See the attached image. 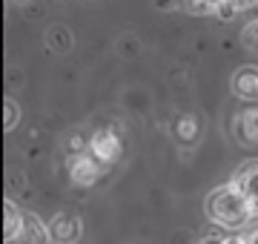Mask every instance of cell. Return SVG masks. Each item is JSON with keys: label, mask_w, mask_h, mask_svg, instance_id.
Wrapping results in <instances>:
<instances>
[{"label": "cell", "mask_w": 258, "mask_h": 244, "mask_svg": "<svg viewBox=\"0 0 258 244\" xmlns=\"http://www.w3.org/2000/svg\"><path fill=\"white\" fill-rule=\"evenodd\" d=\"M204 213H207V218H210L215 227H221V230H230V233H235V230H241V227H247L249 221H252V207H249V201L244 198V193H241L235 184H221V187H215L210 193V196L204 198Z\"/></svg>", "instance_id": "obj_1"}, {"label": "cell", "mask_w": 258, "mask_h": 244, "mask_svg": "<svg viewBox=\"0 0 258 244\" xmlns=\"http://www.w3.org/2000/svg\"><path fill=\"white\" fill-rule=\"evenodd\" d=\"M103 167L106 164H101L89 150L78 152V155H69V161H66V172H69V181L75 187H92L95 181L101 178Z\"/></svg>", "instance_id": "obj_2"}, {"label": "cell", "mask_w": 258, "mask_h": 244, "mask_svg": "<svg viewBox=\"0 0 258 244\" xmlns=\"http://www.w3.org/2000/svg\"><path fill=\"white\" fill-rule=\"evenodd\" d=\"M89 152H92L95 158L101 161V164H115L120 158V152H123V141H120V135L112 127H101V130L92 132V138H89Z\"/></svg>", "instance_id": "obj_3"}, {"label": "cell", "mask_w": 258, "mask_h": 244, "mask_svg": "<svg viewBox=\"0 0 258 244\" xmlns=\"http://www.w3.org/2000/svg\"><path fill=\"white\" fill-rule=\"evenodd\" d=\"M232 184L244 193V198H247L249 207H252V216L258 218V161H247L244 167L235 169Z\"/></svg>", "instance_id": "obj_4"}, {"label": "cell", "mask_w": 258, "mask_h": 244, "mask_svg": "<svg viewBox=\"0 0 258 244\" xmlns=\"http://www.w3.org/2000/svg\"><path fill=\"white\" fill-rule=\"evenodd\" d=\"M49 230H52V238L60 244H75L78 238H81L83 233V224L78 216H69V213H57V216H52V221H49Z\"/></svg>", "instance_id": "obj_5"}, {"label": "cell", "mask_w": 258, "mask_h": 244, "mask_svg": "<svg viewBox=\"0 0 258 244\" xmlns=\"http://www.w3.org/2000/svg\"><path fill=\"white\" fill-rule=\"evenodd\" d=\"M232 130H235V141L238 144H244V147H258V106H249V109L235 115Z\"/></svg>", "instance_id": "obj_6"}, {"label": "cell", "mask_w": 258, "mask_h": 244, "mask_svg": "<svg viewBox=\"0 0 258 244\" xmlns=\"http://www.w3.org/2000/svg\"><path fill=\"white\" fill-rule=\"evenodd\" d=\"M230 86L241 101H258V66H241L238 72H232Z\"/></svg>", "instance_id": "obj_7"}, {"label": "cell", "mask_w": 258, "mask_h": 244, "mask_svg": "<svg viewBox=\"0 0 258 244\" xmlns=\"http://www.w3.org/2000/svg\"><path fill=\"white\" fill-rule=\"evenodd\" d=\"M49 241H52L49 224H43L40 216H35V213H26V216H23V230H20L18 244H49Z\"/></svg>", "instance_id": "obj_8"}, {"label": "cell", "mask_w": 258, "mask_h": 244, "mask_svg": "<svg viewBox=\"0 0 258 244\" xmlns=\"http://www.w3.org/2000/svg\"><path fill=\"white\" fill-rule=\"evenodd\" d=\"M172 135H175V141L184 150L186 147H195L198 138H201V124H198L195 115H178L175 124H172Z\"/></svg>", "instance_id": "obj_9"}, {"label": "cell", "mask_w": 258, "mask_h": 244, "mask_svg": "<svg viewBox=\"0 0 258 244\" xmlns=\"http://www.w3.org/2000/svg\"><path fill=\"white\" fill-rule=\"evenodd\" d=\"M23 216L26 213H20L18 204L6 198V204H3V241H18L20 238V230H23Z\"/></svg>", "instance_id": "obj_10"}, {"label": "cell", "mask_w": 258, "mask_h": 244, "mask_svg": "<svg viewBox=\"0 0 258 244\" xmlns=\"http://www.w3.org/2000/svg\"><path fill=\"white\" fill-rule=\"evenodd\" d=\"M186 12L192 15H210V12H218L227 3V0H181Z\"/></svg>", "instance_id": "obj_11"}, {"label": "cell", "mask_w": 258, "mask_h": 244, "mask_svg": "<svg viewBox=\"0 0 258 244\" xmlns=\"http://www.w3.org/2000/svg\"><path fill=\"white\" fill-rule=\"evenodd\" d=\"M46 43L55 49V52H66L69 43H72V38H69V32H66L63 26H52L46 32Z\"/></svg>", "instance_id": "obj_12"}, {"label": "cell", "mask_w": 258, "mask_h": 244, "mask_svg": "<svg viewBox=\"0 0 258 244\" xmlns=\"http://www.w3.org/2000/svg\"><path fill=\"white\" fill-rule=\"evenodd\" d=\"M18 121H20L18 101H15V98H6V101H3V130H6V132L15 130V127H18Z\"/></svg>", "instance_id": "obj_13"}, {"label": "cell", "mask_w": 258, "mask_h": 244, "mask_svg": "<svg viewBox=\"0 0 258 244\" xmlns=\"http://www.w3.org/2000/svg\"><path fill=\"white\" fill-rule=\"evenodd\" d=\"M241 43L249 49V52H255L258 55V20H249L244 32H241Z\"/></svg>", "instance_id": "obj_14"}, {"label": "cell", "mask_w": 258, "mask_h": 244, "mask_svg": "<svg viewBox=\"0 0 258 244\" xmlns=\"http://www.w3.org/2000/svg\"><path fill=\"white\" fill-rule=\"evenodd\" d=\"M230 3L238 12H247V9H252V6H258V0H230Z\"/></svg>", "instance_id": "obj_15"}, {"label": "cell", "mask_w": 258, "mask_h": 244, "mask_svg": "<svg viewBox=\"0 0 258 244\" xmlns=\"http://www.w3.org/2000/svg\"><path fill=\"white\" fill-rule=\"evenodd\" d=\"M218 244H247V235H227Z\"/></svg>", "instance_id": "obj_16"}, {"label": "cell", "mask_w": 258, "mask_h": 244, "mask_svg": "<svg viewBox=\"0 0 258 244\" xmlns=\"http://www.w3.org/2000/svg\"><path fill=\"white\" fill-rule=\"evenodd\" d=\"M247 244H258V230H252V233H247Z\"/></svg>", "instance_id": "obj_17"}]
</instances>
